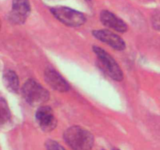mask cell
<instances>
[{"instance_id": "8fae6325", "label": "cell", "mask_w": 160, "mask_h": 150, "mask_svg": "<svg viewBox=\"0 0 160 150\" xmlns=\"http://www.w3.org/2000/svg\"><path fill=\"white\" fill-rule=\"evenodd\" d=\"M0 110H1V123L3 125L10 119V111L7 106V103L3 98H1L0 101Z\"/></svg>"}, {"instance_id": "8992f818", "label": "cell", "mask_w": 160, "mask_h": 150, "mask_svg": "<svg viewBox=\"0 0 160 150\" xmlns=\"http://www.w3.org/2000/svg\"><path fill=\"white\" fill-rule=\"evenodd\" d=\"M31 12L29 0H12L9 19L17 23H23Z\"/></svg>"}, {"instance_id": "9c48e42d", "label": "cell", "mask_w": 160, "mask_h": 150, "mask_svg": "<svg viewBox=\"0 0 160 150\" xmlns=\"http://www.w3.org/2000/svg\"><path fill=\"white\" fill-rule=\"evenodd\" d=\"M100 20L105 26L115 30L118 32L123 33L128 31L127 23L109 11H102L100 14Z\"/></svg>"}, {"instance_id": "4fadbf2b", "label": "cell", "mask_w": 160, "mask_h": 150, "mask_svg": "<svg viewBox=\"0 0 160 150\" xmlns=\"http://www.w3.org/2000/svg\"><path fill=\"white\" fill-rule=\"evenodd\" d=\"M153 25H154L155 28L160 30V14L154 17V19H153Z\"/></svg>"}, {"instance_id": "5b68a950", "label": "cell", "mask_w": 160, "mask_h": 150, "mask_svg": "<svg viewBox=\"0 0 160 150\" xmlns=\"http://www.w3.org/2000/svg\"><path fill=\"white\" fill-rule=\"evenodd\" d=\"M35 118L39 127L46 132L52 131L57 124L54 112L49 106H41L36 112Z\"/></svg>"}, {"instance_id": "277c9868", "label": "cell", "mask_w": 160, "mask_h": 150, "mask_svg": "<svg viewBox=\"0 0 160 150\" xmlns=\"http://www.w3.org/2000/svg\"><path fill=\"white\" fill-rule=\"evenodd\" d=\"M52 13L57 20L67 26L79 27L85 22V17L81 12L64 6L52 8Z\"/></svg>"}, {"instance_id": "ba28073f", "label": "cell", "mask_w": 160, "mask_h": 150, "mask_svg": "<svg viewBox=\"0 0 160 150\" xmlns=\"http://www.w3.org/2000/svg\"><path fill=\"white\" fill-rule=\"evenodd\" d=\"M45 79L48 85L51 86L55 90L64 92L70 89V85L67 81L54 69L48 68L45 70Z\"/></svg>"}, {"instance_id": "5bb4252c", "label": "cell", "mask_w": 160, "mask_h": 150, "mask_svg": "<svg viewBox=\"0 0 160 150\" xmlns=\"http://www.w3.org/2000/svg\"><path fill=\"white\" fill-rule=\"evenodd\" d=\"M110 150H120V149H118V148H112V149H110Z\"/></svg>"}, {"instance_id": "7c38bea8", "label": "cell", "mask_w": 160, "mask_h": 150, "mask_svg": "<svg viewBox=\"0 0 160 150\" xmlns=\"http://www.w3.org/2000/svg\"><path fill=\"white\" fill-rule=\"evenodd\" d=\"M45 148L46 150H66L60 144L52 140H48L45 143Z\"/></svg>"}, {"instance_id": "30bf717a", "label": "cell", "mask_w": 160, "mask_h": 150, "mask_svg": "<svg viewBox=\"0 0 160 150\" xmlns=\"http://www.w3.org/2000/svg\"><path fill=\"white\" fill-rule=\"evenodd\" d=\"M5 84L9 91L17 92L19 88V78L12 70H7L3 76Z\"/></svg>"}, {"instance_id": "6da1fadb", "label": "cell", "mask_w": 160, "mask_h": 150, "mask_svg": "<svg viewBox=\"0 0 160 150\" xmlns=\"http://www.w3.org/2000/svg\"><path fill=\"white\" fill-rule=\"evenodd\" d=\"M63 137L67 145L73 150H91L95 142L92 133L79 126L69 128Z\"/></svg>"}, {"instance_id": "3957f363", "label": "cell", "mask_w": 160, "mask_h": 150, "mask_svg": "<svg viewBox=\"0 0 160 150\" xmlns=\"http://www.w3.org/2000/svg\"><path fill=\"white\" fill-rule=\"evenodd\" d=\"M93 51L97 56L98 62L105 73L115 81H122L123 78V72L117 61L109 53L99 47L94 46Z\"/></svg>"}, {"instance_id": "52a82bcc", "label": "cell", "mask_w": 160, "mask_h": 150, "mask_svg": "<svg viewBox=\"0 0 160 150\" xmlns=\"http://www.w3.org/2000/svg\"><path fill=\"white\" fill-rule=\"evenodd\" d=\"M92 34L97 39L119 51L123 50L126 47L125 42L120 36L107 30H95Z\"/></svg>"}, {"instance_id": "7a4b0ae2", "label": "cell", "mask_w": 160, "mask_h": 150, "mask_svg": "<svg viewBox=\"0 0 160 150\" xmlns=\"http://www.w3.org/2000/svg\"><path fill=\"white\" fill-rule=\"evenodd\" d=\"M22 94L27 102L34 106H42L49 98V94L34 80H28L22 88Z\"/></svg>"}]
</instances>
